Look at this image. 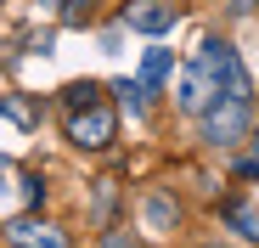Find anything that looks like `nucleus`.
Listing matches in <instances>:
<instances>
[{
	"mask_svg": "<svg viewBox=\"0 0 259 248\" xmlns=\"http://www.w3.org/2000/svg\"><path fill=\"white\" fill-rule=\"evenodd\" d=\"M214 96H220V39H203L197 46V57L181 68V85H175V102L186 107V113H208L214 107Z\"/></svg>",
	"mask_w": 259,
	"mask_h": 248,
	"instance_id": "f257e3e1",
	"label": "nucleus"
},
{
	"mask_svg": "<svg viewBox=\"0 0 259 248\" xmlns=\"http://www.w3.org/2000/svg\"><path fill=\"white\" fill-rule=\"evenodd\" d=\"M248 124H253V96H248V91H220L214 107L203 113V141L237 147V141L248 136Z\"/></svg>",
	"mask_w": 259,
	"mask_h": 248,
	"instance_id": "f03ea898",
	"label": "nucleus"
},
{
	"mask_svg": "<svg viewBox=\"0 0 259 248\" xmlns=\"http://www.w3.org/2000/svg\"><path fill=\"white\" fill-rule=\"evenodd\" d=\"M68 141H73V147H84V152H102V147L113 141V107H107V102H96V107L68 113Z\"/></svg>",
	"mask_w": 259,
	"mask_h": 248,
	"instance_id": "7ed1b4c3",
	"label": "nucleus"
},
{
	"mask_svg": "<svg viewBox=\"0 0 259 248\" xmlns=\"http://www.w3.org/2000/svg\"><path fill=\"white\" fill-rule=\"evenodd\" d=\"M124 23L130 28H136V34H169V28H175V6H158V0H141V6H130L124 12Z\"/></svg>",
	"mask_w": 259,
	"mask_h": 248,
	"instance_id": "20e7f679",
	"label": "nucleus"
},
{
	"mask_svg": "<svg viewBox=\"0 0 259 248\" xmlns=\"http://www.w3.org/2000/svg\"><path fill=\"white\" fill-rule=\"evenodd\" d=\"M39 197H46V186L12 163V170H6V220H17V209H28V203H39Z\"/></svg>",
	"mask_w": 259,
	"mask_h": 248,
	"instance_id": "39448f33",
	"label": "nucleus"
},
{
	"mask_svg": "<svg viewBox=\"0 0 259 248\" xmlns=\"http://www.w3.org/2000/svg\"><path fill=\"white\" fill-rule=\"evenodd\" d=\"M141 220H147V231H152V237H163L169 226H175V197H169V192H147Z\"/></svg>",
	"mask_w": 259,
	"mask_h": 248,
	"instance_id": "423d86ee",
	"label": "nucleus"
},
{
	"mask_svg": "<svg viewBox=\"0 0 259 248\" xmlns=\"http://www.w3.org/2000/svg\"><path fill=\"white\" fill-rule=\"evenodd\" d=\"M12 242L17 248H73L57 226H12Z\"/></svg>",
	"mask_w": 259,
	"mask_h": 248,
	"instance_id": "0eeeda50",
	"label": "nucleus"
},
{
	"mask_svg": "<svg viewBox=\"0 0 259 248\" xmlns=\"http://www.w3.org/2000/svg\"><path fill=\"white\" fill-rule=\"evenodd\" d=\"M102 102V85L96 79H73V85L62 91V113H79V107H96Z\"/></svg>",
	"mask_w": 259,
	"mask_h": 248,
	"instance_id": "6e6552de",
	"label": "nucleus"
},
{
	"mask_svg": "<svg viewBox=\"0 0 259 248\" xmlns=\"http://www.w3.org/2000/svg\"><path fill=\"white\" fill-rule=\"evenodd\" d=\"M141 79H147V85H152V91H158V85H163V79H169V51H163V46H152V51L141 57Z\"/></svg>",
	"mask_w": 259,
	"mask_h": 248,
	"instance_id": "1a4fd4ad",
	"label": "nucleus"
},
{
	"mask_svg": "<svg viewBox=\"0 0 259 248\" xmlns=\"http://www.w3.org/2000/svg\"><path fill=\"white\" fill-rule=\"evenodd\" d=\"M226 220H231L242 237H253V242H259V209H253V203H231V209H226Z\"/></svg>",
	"mask_w": 259,
	"mask_h": 248,
	"instance_id": "9d476101",
	"label": "nucleus"
},
{
	"mask_svg": "<svg viewBox=\"0 0 259 248\" xmlns=\"http://www.w3.org/2000/svg\"><path fill=\"white\" fill-rule=\"evenodd\" d=\"M91 17H96V0H68V6H62V23L68 28H84Z\"/></svg>",
	"mask_w": 259,
	"mask_h": 248,
	"instance_id": "9b49d317",
	"label": "nucleus"
},
{
	"mask_svg": "<svg viewBox=\"0 0 259 248\" xmlns=\"http://www.w3.org/2000/svg\"><path fill=\"white\" fill-rule=\"evenodd\" d=\"M6 124H12V130H28V124H34V113H28L17 96H6Z\"/></svg>",
	"mask_w": 259,
	"mask_h": 248,
	"instance_id": "f8f14e48",
	"label": "nucleus"
},
{
	"mask_svg": "<svg viewBox=\"0 0 259 248\" xmlns=\"http://www.w3.org/2000/svg\"><path fill=\"white\" fill-rule=\"evenodd\" d=\"M102 248H130V237H124V231H107V237H102Z\"/></svg>",
	"mask_w": 259,
	"mask_h": 248,
	"instance_id": "ddd939ff",
	"label": "nucleus"
},
{
	"mask_svg": "<svg viewBox=\"0 0 259 248\" xmlns=\"http://www.w3.org/2000/svg\"><path fill=\"white\" fill-rule=\"evenodd\" d=\"M253 6H259V0H231V12H237V17H248Z\"/></svg>",
	"mask_w": 259,
	"mask_h": 248,
	"instance_id": "4468645a",
	"label": "nucleus"
},
{
	"mask_svg": "<svg viewBox=\"0 0 259 248\" xmlns=\"http://www.w3.org/2000/svg\"><path fill=\"white\" fill-rule=\"evenodd\" d=\"M39 6H68V0H39Z\"/></svg>",
	"mask_w": 259,
	"mask_h": 248,
	"instance_id": "2eb2a0df",
	"label": "nucleus"
},
{
	"mask_svg": "<svg viewBox=\"0 0 259 248\" xmlns=\"http://www.w3.org/2000/svg\"><path fill=\"white\" fill-rule=\"evenodd\" d=\"M253 147H259V118H253Z\"/></svg>",
	"mask_w": 259,
	"mask_h": 248,
	"instance_id": "dca6fc26",
	"label": "nucleus"
}]
</instances>
